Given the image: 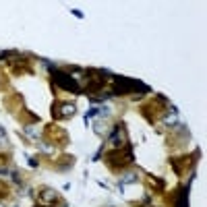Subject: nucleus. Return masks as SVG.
Segmentation results:
<instances>
[{
	"mask_svg": "<svg viewBox=\"0 0 207 207\" xmlns=\"http://www.w3.org/2000/svg\"><path fill=\"white\" fill-rule=\"evenodd\" d=\"M133 159H135L133 158V149L126 145V147H122V149L110 151L108 153V158H106V162H108V166L114 170V168H124V166H129Z\"/></svg>",
	"mask_w": 207,
	"mask_h": 207,
	"instance_id": "obj_1",
	"label": "nucleus"
},
{
	"mask_svg": "<svg viewBox=\"0 0 207 207\" xmlns=\"http://www.w3.org/2000/svg\"><path fill=\"white\" fill-rule=\"evenodd\" d=\"M52 77H54V81L60 85L62 89H69V91H73V93H81V91H79V83L75 81V77H73V75H69V73H60V70H54Z\"/></svg>",
	"mask_w": 207,
	"mask_h": 207,
	"instance_id": "obj_2",
	"label": "nucleus"
},
{
	"mask_svg": "<svg viewBox=\"0 0 207 207\" xmlns=\"http://www.w3.org/2000/svg\"><path fill=\"white\" fill-rule=\"evenodd\" d=\"M75 104H56L54 110H52V114H54V118H70L75 116Z\"/></svg>",
	"mask_w": 207,
	"mask_h": 207,
	"instance_id": "obj_3",
	"label": "nucleus"
},
{
	"mask_svg": "<svg viewBox=\"0 0 207 207\" xmlns=\"http://www.w3.org/2000/svg\"><path fill=\"white\" fill-rule=\"evenodd\" d=\"M46 133H48V135H52V139H50V141H54V143H69V135H66V133L62 131L60 126H48V129H46Z\"/></svg>",
	"mask_w": 207,
	"mask_h": 207,
	"instance_id": "obj_4",
	"label": "nucleus"
},
{
	"mask_svg": "<svg viewBox=\"0 0 207 207\" xmlns=\"http://www.w3.org/2000/svg\"><path fill=\"white\" fill-rule=\"evenodd\" d=\"M0 143H6V135L2 131V126H0Z\"/></svg>",
	"mask_w": 207,
	"mask_h": 207,
	"instance_id": "obj_5",
	"label": "nucleus"
},
{
	"mask_svg": "<svg viewBox=\"0 0 207 207\" xmlns=\"http://www.w3.org/2000/svg\"><path fill=\"white\" fill-rule=\"evenodd\" d=\"M73 15H75L77 19H83V13H81V11H73Z\"/></svg>",
	"mask_w": 207,
	"mask_h": 207,
	"instance_id": "obj_6",
	"label": "nucleus"
}]
</instances>
